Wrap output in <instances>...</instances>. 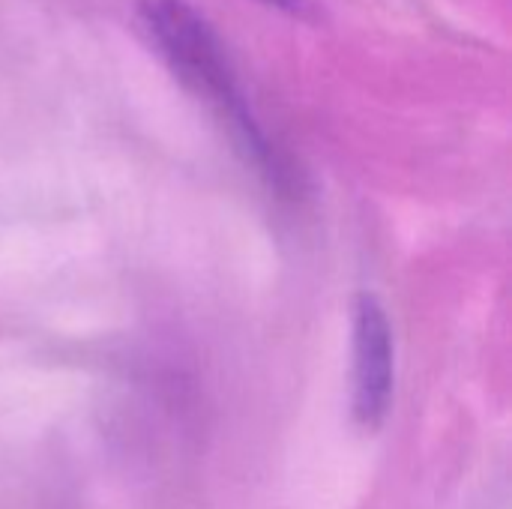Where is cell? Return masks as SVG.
I'll list each match as a JSON object with an SVG mask.
<instances>
[{"label": "cell", "mask_w": 512, "mask_h": 509, "mask_svg": "<svg viewBox=\"0 0 512 509\" xmlns=\"http://www.w3.org/2000/svg\"><path fill=\"white\" fill-rule=\"evenodd\" d=\"M141 27L174 75L231 123V129L252 150L255 162L276 168L213 24L189 0H147L141 3Z\"/></svg>", "instance_id": "obj_1"}, {"label": "cell", "mask_w": 512, "mask_h": 509, "mask_svg": "<svg viewBox=\"0 0 512 509\" xmlns=\"http://www.w3.org/2000/svg\"><path fill=\"white\" fill-rule=\"evenodd\" d=\"M393 399V330L378 297L354 309V414L366 429L381 426Z\"/></svg>", "instance_id": "obj_2"}, {"label": "cell", "mask_w": 512, "mask_h": 509, "mask_svg": "<svg viewBox=\"0 0 512 509\" xmlns=\"http://www.w3.org/2000/svg\"><path fill=\"white\" fill-rule=\"evenodd\" d=\"M264 6H273V9H282L294 18H309L315 12V3L312 0H261Z\"/></svg>", "instance_id": "obj_3"}]
</instances>
